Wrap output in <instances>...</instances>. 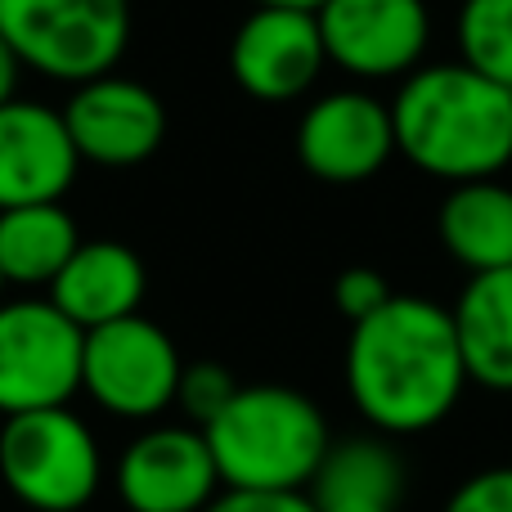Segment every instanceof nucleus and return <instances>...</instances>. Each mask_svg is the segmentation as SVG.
<instances>
[{"instance_id": "7", "label": "nucleus", "mask_w": 512, "mask_h": 512, "mask_svg": "<svg viewBox=\"0 0 512 512\" xmlns=\"http://www.w3.org/2000/svg\"><path fill=\"white\" fill-rule=\"evenodd\" d=\"M185 360L167 328L144 315L90 328L81 342V391L117 418H153L176 405Z\"/></svg>"}, {"instance_id": "23", "label": "nucleus", "mask_w": 512, "mask_h": 512, "mask_svg": "<svg viewBox=\"0 0 512 512\" xmlns=\"http://www.w3.org/2000/svg\"><path fill=\"white\" fill-rule=\"evenodd\" d=\"M203 512H315L306 490H221Z\"/></svg>"}, {"instance_id": "22", "label": "nucleus", "mask_w": 512, "mask_h": 512, "mask_svg": "<svg viewBox=\"0 0 512 512\" xmlns=\"http://www.w3.org/2000/svg\"><path fill=\"white\" fill-rule=\"evenodd\" d=\"M445 512H512V468H490L468 477L450 495Z\"/></svg>"}, {"instance_id": "13", "label": "nucleus", "mask_w": 512, "mask_h": 512, "mask_svg": "<svg viewBox=\"0 0 512 512\" xmlns=\"http://www.w3.org/2000/svg\"><path fill=\"white\" fill-rule=\"evenodd\" d=\"M77 149L59 108L9 99L0 104V212L32 203H63L77 180Z\"/></svg>"}, {"instance_id": "16", "label": "nucleus", "mask_w": 512, "mask_h": 512, "mask_svg": "<svg viewBox=\"0 0 512 512\" xmlns=\"http://www.w3.org/2000/svg\"><path fill=\"white\" fill-rule=\"evenodd\" d=\"M468 382L512 391V265L472 274L450 310Z\"/></svg>"}, {"instance_id": "12", "label": "nucleus", "mask_w": 512, "mask_h": 512, "mask_svg": "<svg viewBox=\"0 0 512 512\" xmlns=\"http://www.w3.org/2000/svg\"><path fill=\"white\" fill-rule=\"evenodd\" d=\"M221 490L203 427H149L117 463V495L131 512H203Z\"/></svg>"}, {"instance_id": "3", "label": "nucleus", "mask_w": 512, "mask_h": 512, "mask_svg": "<svg viewBox=\"0 0 512 512\" xmlns=\"http://www.w3.org/2000/svg\"><path fill=\"white\" fill-rule=\"evenodd\" d=\"M203 436L225 490H306L333 445L315 400L274 382L239 387Z\"/></svg>"}, {"instance_id": "6", "label": "nucleus", "mask_w": 512, "mask_h": 512, "mask_svg": "<svg viewBox=\"0 0 512 512\" xmlns=\"http://www.w3.org/2000/svg\"><path fill=\"white\" fill-rule=\"evenodd\" d=\"M81 342L50 297L0 301V418L68 405L81 391Z\"/></svg>"}, {"instance_id": "21", "label": "nucleus", "mask_w": 512, "mask_h": 512, "mask_svg": "<svg viewBox=\"0 0 512 512\" xmlns=\"http://www.w3.org/2000/svg\"><path fill=\"white\" fill-rule=\"evenodd\" d=\"M391 297H396V292H391L387 279H382L378 270H369V265H351V270H342L337 274V283H333V301H337V310H342L351 324L369 319L373 310H382Z\"/></svg>"}, {"instance_id": "8", "label": "nucleus", "mask_w": 512, "mask_h": 512, "mask_svg": "<svg viewBox=\"0 0 512 512\" xmlns=\"http://www.w3.org/2000/svg\"><path fill=\"white\" fill-rule=\"evenodd\" d=\"M324 54L355 81H405L423 68L432 14L423 0H324L315 9Z\"/></svg>"}, {"instance_id": "17", "label": "nucleus", "mask_w": 512, "mask_h": 512, "mask_svg": "<svg viewBox=\"0 0 512 512\" xmlns=\"http://www.w3.org/2000/svg\"><path fill=\"white\" fill-rule=\"evenodd\" d=\"M436 230L454 261L468 274H490L512 265V189L504 180L450 185Z\"/></svg>"}, {"instance_id": "25", "label": "nucleus", "mask_w": 512, "mask_h": 512, "mask_svg": "<svg viewBox=\"0 0 512 512\" xmlns=\"http://www.w3.org/2000/svg\"><path fill=\"white\" fill-rule=\"evenodd\" d=\"M252 5H279V9H310V14H315V9L324 5V0H252Z\"/></svg>"}, {"instance_id": "11", "label": "nucleus", "mask_w": 512, "mask_h": 512, "mask_svg": "<svg viewBox=\"0 0 512 512\" xmlns=\"http://www.w3.org/2000/svg\"><path fill=\"white\" fill-rule=\"evenodd\" d=\"M328 68L319 18L310 9L252 5L230 41V72L243 95L261 104L301 99Z\"/></svg>"}, {"instance_id": "14", "label": "nucleus", "mask_w": 512, "mask_h": 512, "mask_svg": "<svg viewBox=\"0 0 512 512\" xmlns=\"http://www.w3.org/2000/svg\"><path fill=\"white\" fill-rule=\"evenodd\" d=\"M144 288H149L144 261L126 243L81 239V248L68 256L59 279L50 283V301L81 333H90V328H104L113 319L140 315Z\"/></svg>"}, {"instance_id": "18", "label": "nucleus", "mask_w": 512, "mask_h": 512, "mask_svg": "<svg viewBox=\"0 0 512 512\" xmlns=\"http://www.w3.org/2000/svg\"><path fill=\"white\" fill-rule=\"evenodd\" d=\"M81 248V230L63 203H32L0 212V274L18 288H50L68 256Z\"/></svg>"}, {"instance_id": "15", "label": "nucleus", "mask_w": 512, "mask_h": 512, "mask_svg": "<svg viewBox=\"0 0 512 512\" xmlns=\"http://www.w3.org/2000/svg\"><path fill=\"white\" fill-rule=\"evenodd\" d=\"M306 495L315 512H396L405 495V463L373 436L333 441Z\"/></svg>"}, {"instance_id": "20", "label": "nucleus", "mask_w": 512, "mask_h": 512, "mask_svg": "<svg viewBox=\"0 0 512 512\" xmlns=\"http://www.w3.org/2000/svg\"><path fill=\"white\" fill-rule=\"evenodd\" d=\"M234 391H239V382L230 378V369H221V364H212V360H198V364H185V373H180L176 405L185 409L198 427H207L234 400Z\"/></svg>"}, {"instance_id": "5", "label": "nucleus", "mask_w": 512, "mask_h": 512, "mask_svg": "<svg viewBox=\"0 0 512 512\" xmlns=\"http://www.w3.org/2000/svg\"><path fill=\"white\" fill-rule=\"evenodd\" d=\"M0 481L36 512H77L99 490V445L68 405L14 414L0 423Z\"/></svg>"}, {"instance_id": "9", "label": "nucleus", "mask_w": 512, "mask_h": 512, "mask_svg": "<svg viewBox=\"0 0 512 512\" xmlns=\"http://www.w3.org/2000/svg\"><path fill=\"white\" fill-rule=\"evenodd\" d=\"M59 113L77 158L95 162V167H140L167 140L162 99L144 81L117 77V72L72 86Z\"/></svg>"}, {"instance_id": "2", "label": "nucleus", "mask_w": 512, "mask_h": 512, "mask_svg": "<svg viewBox=\"0 0 512 512\" xmlns=\"http://www.w3.org/2000/svg\"><path fill=\"white\" fill-rule=\"evenodd\" d=\"M396 153L450 185L495 180L512 162V90L468 63H423L391 99Z\"/></svg>"}, {"instance_id": "24", "label": "nucleus", "mask_w": 512, "mask_h": 512, "mask_svg": "<svg viewBox=\"0 0 512 512\" xmlns=\"http://www.w3.org/2000/svg\"><path fill=\"white\" fill-rule=\"evenodd\" d=\"M18 72H23V63H18V54L9 50V41L0 36V104H9V99H14Z\"/></svg>"}, {"instance_id": "1", "label": "nucleus", "mask_w": 512, "mask_h": 512, "mask_svg": "<svg viewBox=\"0 0 512 512\" xmlns=\"http://www.w3.org/2000/svg\"><path fill=\"white\" fill-rule=\"evenodd\" d=\"M468 387L454 319L427 297H391L351 324L346 391L355 409L387 436L436 427Z\"/></svg>"}, {"instance_id": "26", "label": "nucleus", "mask_w": 512, "mask_h": 512, "mask_svg": "<svg viewBox=\"0 0 512 512\" xmlns=\"http://www.w3.org/2000/svg\"><path fill=\"white\" fill-rule=\"evenodd\" d=\"M0 292H5V274H0Z\"/></svg>"}, {"instance_id": "19", "label": "nucleus", "mask_w": 512, "mask_h": 512, "mask_svg": "<svg viewBox=\"0 0 512 512\" xmlns=\"http://www.w3.org/2000/svg\"><path fill=\"white\" fill-rule=\"evenodd\" d=\"M454 41L459 63L512 90V0H463Z\"/></svg>"}, {"instance_id": "10", "label": "nucleus", "mask_w": 512, "mask_h": 512, "mask_svg": "<svg viewBox=\"0 0 512 512\" xmlns=\"http://www.w3.org/2000/svg\"><path fill=\"white\" fill-rule=\"evenodd\" d=\"M396 153L391 104L369 90H328L301 113L297 158L324 185H364Z\"/></svg>"}, {"instance_id": "4", "label": "nucleus", "mask_w": 512, "mask_h": 512, "mask_svg": "<svg viewBox=\"0 0 512 512\" xmlns=\"http://www.w3.org/2000/svg\"><path fill=\"white\" fill-rule=\"evenodd\" d=\"M0 36L23 68L81 86L126 54L131 0H0Z\"/></svg>"}]
</instances>
